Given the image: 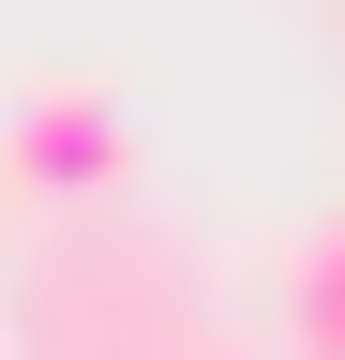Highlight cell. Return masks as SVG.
<instances>
[{"label":"cell","instance_id":"obj_1","mask_svg":"<svg viewBox=\"0 0 345 360\" xmlns=\"http://www.w3.org/2000/svg\"><path fill=\"white\" fill-rule=\"evenodd\" d=\"M120 165H136V135H120V105H105L91 75H60V90H15L0 180H30V195H105Z\"/></svg>","mask_w":345,"mask_h":360},{"label":"cell","instance_id":"obj_2","mask_svg":"<svg viewBox=\"0 0 345 360\" xmlns=\"http://www.w3.org/2000/svg\"><path fill=\"white\" fill-rule=\"evenodd\" d=\"M300 360H345V225L300 240Z\"/></svg>","mask_w":345,"mask_h":360},{"label":"cell","instance_id":"obj_3","mask_svg":"<svg viewBox=\"0 0 345 360\" xmlns=\"http://www.w3.org/2000/svg\"><path fill=\"white\" fill-rule=\"evenodd\" d=\"M0 195H15V180H0Z\"/></svg>","mask_w":345,"mask_h":360}]
</instances>
